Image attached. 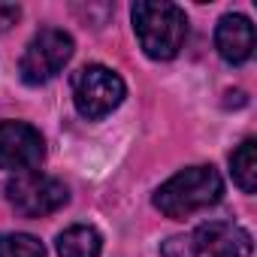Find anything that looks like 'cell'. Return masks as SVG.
<instances>
[{
  "mask_svg": "<svg viewBox=\"0 0 257 257\" xmlns=\"http://www.w3.org/2000/svg\"><path fill=\"white\" fill-rule=\"evenodd\" d=\"M7 194H10L13 209L19 215H25V218L52 215L61 206H67V200H70L67 185L61 179H55V176H46V173H22V176H16L7 185Z\"/></svg>",
  "mask_w": 257,
  "mask_h": 257,
  "instance_id": "5",
  "label": "cell"
},
{
  "mask_svg": "<svg viewBox=\"0 0 257 257\" xmlns=\"http://www.w3.org/2000/svg\"><path fill=\"white\" fill-rule=\"evenodd\" d=\"M46 158V143L37 127L25 121H0V170L16 176L37 173Z\"/></svg>",
  "mask_w": 257,
  "mask_h": 257,
  "instance_id": "6",
  "label": "cell"
},
{
  "mask_svg": "<svg viewBox=\"0 0 257 257\" xmlns=\"http://www.w3.org/2000/svg\"><path fill=\"white\" fill-rule=\"evenodd\" d=\"M188 242L203 257H248L251 248H254L251 233L242 230L233 221H209V224H200L188 236Z\"/></svg>",
  "mask_w": 257,
  "mask_h": 257,
  "instance_id": "7",
  "label": "cell"
},
{
  "mask_svg": "<svg viewBox=\"0 0 257 257\" xmlns=\"http://www.w3.org/2000/svg\"><path fill=\"white\" fill-rule=\"evenodd\" d=\"M224 194V182L215 167H188L167 179L155 194V209L167 218H188L194 212H203L215 206Z\"/></svg>",
  "mask_w": 257,
  "mask_h": 257,
  "instance_id": "1",
  "label": "cell"
},
{
  "mask_svg": "<svg viewBox=\"0 0 257 257\" xmlns=\"http://www.w3.org/2000/svg\"><path fill=\"white\" fill-rule=\"evenodd\" d=\"M103 239L88 224H73L58 236V257H100Z\"/></svg>",
  "mask_w": 257,
  "mask_h": 257,
  "instance_id": "9",
  "label": "cell"
},
{
  "mask_svg": "<svg viewBox=\"0 0 257 257\" xmlns=\"http://www.w3.org/2000/svg\"><path fill=\"white\" fill-rule=\"evenodd\" d=\"M121 100H124V82L109 67L91 64L73 76V103H76L82 118L100 121L112 109H118Z\"/></svg>",
  "mask_w": 257,
  "mask_h": 257,
  "instance_id": "3",
  "label": "cell"
},
{
  "mask_svg": "<svg viewBox=\"0 0 257 257\" xmlns=\"http://www.w3.org/2000/svg\"><path fill=\"white\" fill-rule=\"evenodd\" d=\"M257 143L254 140H245L233 155H230V176L233 182L245 191V194H254L257 191Z\"/></svg>",
  "mask_w": 257,
  "mask_h": 257,
  "instance_id": "10",
  "label": "cell"
},
{
  "mask_svg": "<svg viewBox=\"0 0 257 257\" xmlns=\"http://www.w3.org/2000/svg\"><path fill=\"white\" fill-rule=\"evenodd\" d=\"M134 31L152 61H170L185 46L188 19L176 4L167 0H140L134 4Z\"/></svg>",
  "mask_w": 257,
  "mask_h": 257,
  "instance_id": "2",
  "label": "cell"
},
{
  "mask_svg": "<svg viewBox=\"0 0 257 257\" xmlns=\"http://www.w3.org/2000/svg\"><path fill=\"white\" fill-rule=\"evenodd\" d=\"M215 49L227 64H245L254 55V25L239 13L221 16L215 28Z\"/></svg>",
  "mask_w": 257,
  "mask_h": 257,
  "instance_id": "8",
  "label": "cell"
},
{
  "mask_svg": "<svg viewBox=\"0 0 257 257\" xmlns=\"http://www.w3.org/2000/svg\"><path fill=\"white\" fill-rule=\"evenodd\" d=\"M73 58V37L67 31H58V28H46L40 31L25 55H22V64H19V73H22V82L25 85H46L52 82Z\"/></svg>",
  "mask_w": 257,
  "mask_h": 257,
  "instance_id": "4",
  "label": "cell"
},
{
  "mask_svg": "<svg viewBox=\"0 0 257 257\" xmlns=\"http://www.w3.org/2000/svg\"><path fill=\"white\" fill-rule=\"evenodd\" d=\"M0 257H46V248L31 233H7L0 236Z\"/></svg>",
  "mask_w": 257,
  "mask_h": 257,
  "instance_id": "11",
  "label": "cell"
},
{
  "mask_svg": "<svg viewBox=\"0 0 257 257\" xmlns=\"http://www.w3.org/2000/svg\"><path fill=\"white\" fill-rule=\"evenodd\" d=\"M19 19V7H0V31H7Z\"/></svg>",
  "mask_w": 257,
  "mask_h": 257,
  "instance_id": "12",
  "label": "cell"
}]
</instances>
